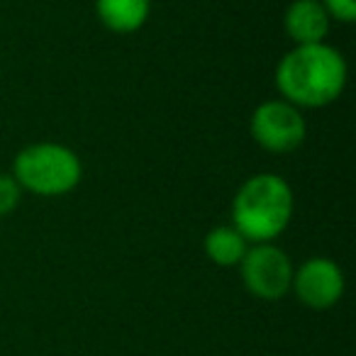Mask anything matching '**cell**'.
<instances>
[{
  "instance_id": "30bf717a",
  "label": "cell",
  "mask_w": 356,
  "mask_h": 356,
  "mask_svg": "<svg viewBox=\"0 0 356 356\" xmlns=\"http://www.w3.org/2000/svg\"><path fill=\"white\" fill-rule=\"evenodd\" d=\"M20 203V184L13 176L0 173V218L10 215Z\"/></svg>"
},
{
  "instance_id": "6da1fadb",
  "label": "cell",
  "mask_w": 356,
  "mask_h": 356,
  "mask_svg": "<svg viewBox=\"0 0 356 356\" xmlns=\"http://www.w3.org/2000/svg\"><path fill=\"white\" fill-rule=\"evenodd\" d=\"M346 83V61L325 42L298 44L281 59L276 86L291 105L322 108L334 103Z\"/></svg>"
},
{
  "instance_id": "8992f818",
  "label": "cell",
  "mask_w": 356,
  "mask_h": 356,
  "mask_svg": "<svg viewBox=\"0 0 356 356\" xmlns=\"http://www.w3.org/2000/svg\"><path fill=\"white\" fill-rule=\"evenodd\" d=\"M298 300L310 310H330L344 296V273L332 259H307L293 271V286Z\"/></svg>"
},
{
  "instance_id": "3957f363",
  "label": "cell",
  "mask_w": 356,
  "mask_h": 356,
  "mask_svg": "<svg viewBox=\"0 0 356 356\" xmlns=\"http://www.w3.org/2000/svg\"><path fill=\"white\" fill-rule=\"evenodd\" d=\"M15 181L20 188H27L35 195H64L74 191L81 181V159L61 144H32L22 149L13 163Z\"/></svg>"
},
{
  "instance_id": "277c9868",
  "label": "cell",
  "mask_w": 356,
  "mask_h": 356,
  "mask_svg": "<svg viewBox=\"0 0 356 356\" xmlns=\"http://www.w3.org/2000/svg\"><path fill=\"white\" fill-rule=\"evenodd\" d=\"M242 266V281L259 300H281L293 286V264L286 252L273 244H257L247 249Z\"/></svg>"
},
{
  "instance_id": "9c48e42d",
  "label": "cell",
  "mask_w": 356,
  "mask_h": 356,
  "mask_svg": "<svg viewBox=\"0 0 356 356\" xmlns=\"http://www.w3.org/2000/svg\"><path fill=\"white\" fill-rule=\"evenodd\" d=\"M205 254L218 266H237L247 254V239L234 227H215L205 237Z\"/></svg>"
},
{
  "instance_id": "ba28073f",
  "label": "cell",
  "mask_w": 356,
  "mask_h": 356,
  "mask_svg": "<svg viewBox=\"0 0 356 356\" xmlns=\"http://www.w3.org/2000/svg\"><path fill=\"white\" fill-rule=\"evenodd\" d=\"M95 10L113 32H134L147 22L149 0H95Z\"/></svg>"
},
{
  "instance_id": "5b68a950",
  "label": "cell",
  "mask_w": 356,
  "mask_h": 356,
  "mask_svg": "<svg viewBox=\"0 0 356 356\" xmlns=\"http://www.w3.org/2000/svg\"><path fill=\"white\" fill-rule=\"evenodd\" d=\"M252 137L266 152L288 154L305 139V120L288 100H268L252 115Z\"/></svg>"
},
{
  "instance_id": "7a4b0ae2",
  "label": "cell",
  "mask_w": 356,
  "mask_h": 356,
  "mask_svg": "<svg viewBox=\"0 0 356 356\" xmlns=\"http://www.w3.org/2000/svg\"><path fill=\"white\" fill-rule=\"evenodd\" d=\"M293 215V191L273 173L252 176L232 200V227L244 239L268 244L288 227Z\"/></svg>"
},
{
  "instance_id": "8fae6325",
  "label": "cell",
  "mask_w": 356,
  "mask_h": 356,
  "mask_svg": "<svg viewBox=\"0 0 356 356\" xmlns=\"http://www.w3.org/2000/svg\"><path fill=\"white\" fill-rule=\"evenodd\" d=\"M322 8L327 10V15L341 22L356 20V0H322Z\"/></svg>"
},
{
  "instance_id": "52a82bcc",
  "label": "cell",
  "mask_w": 356,
  "mask_h": 356,
  "mask_svg": "<svg viewBox=\"0 0 356 356\" xmlns=\"http://www.w3.org/2000/svg\"><path fill=\"white\" fill-rule=\"evenodd\" d=\"M286 32L296 44H320L330 32V15L320 0H296L286 13Z\"/></svg>"
}]
</instances>
